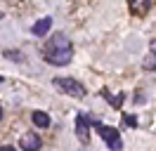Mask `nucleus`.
Masks as SVG:
<instances>
[{
	"label": "nucleus",
	"mask_w": 156,
	"mask_h": 151,
	"mask_svg": "<svg viewBox=\"0 0 156 151\" xmlns=\"http://www.w3.org/2000/svg\"><path fill=\"white\" fill-rule=\"evenodd\" d=\"M128 2H130L133 14H137V17H144L149 12V7H151V0H128Z\"/></svg>",
	"instance_id": "nucleus-6"
},
{
	"label": "nucleus",
	"mask_w": 156,
	"mask_h": 151,
	"mask_svg": "<svg viewBox=\"0 0 156 151\" xmlns=\"http://www.w3.org/2000/svg\"><path fill=\"white\" fill-rule=\"evenodd\" d=\"M90 125H95V128H97V135L107 142V146H109L111 151H121V149H123V139H121V135H118L116 128L102 125L97 118H90Z\"/></svg>",
	"instance_id": "nucleus-2"
},
{
	"label": "nucleus",
	"mask_w": 156,
	"mask_h": 151,
	"mask_svg": "<svg viewBox=\"0 0 156 151\" xmlns=\"http://www.w3.org/2000/svg\"><path fill=\"white\" fill-rule=\"evenodd\" d=\"M5 54L10 57V59H17V61H19V59H24V54H21V52H14V50H7Z\"/></svg>",
	"instance_id": "nucleus-12"
},
{
	"label": "nucleus",
	"mask_w": 156,
	"mask_h": 151,
	"mask_svg": "<svg viewBox=\"0 0 156 151\" xmlns=\"http://www.w3.org/2000/svg\"><path fill=\"white\" fill-rule=\"evenodd\" d=\"M0 121H2V106H0Z\"/></svg>",
	"instance_id": "nucleus-14"
},
{
	"label": "nucleus",
	"mask_w": 156,
	"mask_h": 151,
	"mask_svg": "<svg viewBox=\"0 0 156 151\" xmlns=\"http://www.w3.org/2000/svg\"><path fill=\"white\" fill-rule=\"evenodd\" d=\"M40 135L38 132H24L21 135V139H19V146L21 151H40Z\"/></svg>",
	"instance_id": "nucleus-5"
},
{
	"label": "nucleus",
	"mask_w": 156,
	"mask_h": 151,
	"mask_svg": "<svg viewBox=\"0 0 156 151\" xmlns=\"http://www.w3.org/2000/svg\"><path fill=\"white\" fill-rule=\"evenodd\" d=\"M76 135L80 139V144L90 142V116L88 113H78L76 116Z\"/></svg>",
	"instance_id": "nucleus-4"
},
{
	"label": "nucleus",
	"mask_w": 156,
	"mask_h": 151,
	"mask_svg": "<svg viewBox=\"0 0 156 151\" xmlns=\"http://www.w3.org/2000/svg\"><path fill=\"white\" fill-rule=\"evenodd\" d=\"M0 151H17L14 146H0Z\"/></svg>",
	"instance_id": "nucleus-13"
},
{
	"label": "nucleus",
	"mask_w": 156,
	"mask_h": 151,
	"mask_svg": "<svg viewBox=\"0 0 156 151\" xmlns=\"http://www.w3.org/2000/svg\"><path fill=\"white\" fill-rule=\"evenodd\" d=\"M50 28H52V19L50 17H45V19H40V21H36V24H33V26H31V33H33V36H45V33H48Z\"/></svg>",
	"instance_id": "nucleus-7"
},
{
	"label": "nucleus",
	"mask_w": 156,
	"mask_h": 151,
	"mask_svg": "<svg viewBox=\"0 0 156 151\" xmlns=\"http://www.w3.org/2000/svg\"><path fill=\"white\" fill-rule=\"evenodd\" d=\"M31 118H33V125H36V128H50V123H52L45 111H33Z\"/></svg>",
	"instance_id": "nucleus-9"
},
{
	"label": "nucleus",
	"mask_w": 156,
	"mask_h": 151,
	"mask_svg": "<svg viewBox=\"0 0 156 151\" xmlns=\"http://www.w3.org/2000/svg\"><path fill=\"white\" fill-rule=\"evenodd\" d=\"M0 83H2V76H0Z\"/></svg>",
	"instance_id": "nucleus-15"
},
{
	"label": "nucleus",
	"mask_w": 156,
	"mask_h": 151,
	"mask_svg": "<svg viewBox=\"0 0 156 151\" xmlns=\"http://www.w3.org/2000/svg\"><path fill=\"white\" fill-rule=\"evenodd\" d=\"M102 97H104V99H107V102L111 104V106H114V109H121V106H123V99H126V97H123V94H116V97H114V94L109 92L107 87H104V90H102Z\"/></svg>",
	"instance_id": "nucleus-10"
},
{
	"label": "nucleus",
	"mask_w": 156,
	"mask_h": 151,
	"mask_svg": "<svg viewBox=\"0 0 156 151\" xmlns=\"http://www.w3.org/2000/svg\"><path fill=\"white\" fill-rule=\"evenodd\" d=\"M52 85L57 87V90H62L64 94H69V97H85V85L78 83L76 78H55L52 80Z\"/></svg>",
	"instance_id": "nucleus-3"
},
{
	"label": "nucleus",
	"mask_w": 156,
	"mask_h": 151,
	"mask_svg": "<svg viewBox=\"0 0 156 151\" xmlns=\"http://www.w3.org/2000/svg\"><path fill=\"white\" fill-rule=\"evenodd\" d=\"M43 57H45V61L52 64V66H66V64H71V59H73V45H71V40H69L64 33H57V36H52L48 43H45Z\"/></svg>",
	"instance_id": "nucleus-1"
},
{
	"label": "nucleus",
	"mask_w": 156,
	"mask_h": 151,
	"mask_svg": "<svg viewBox=\"0 0 156 151\" xmlns=\"http://www.w3.org/2000/svg\"><path fill=\"white\" fill-rule=\"evenodd\" d=\"M123 123H126V125H130V128H137V116L126 113V116H123Z\"/></svg>",
	"instance_id": "nucleus-11"
},
{
	"label": "nucleus",
	"mask_w": 156,
	"mask_h": 151,
	"mask_svg": "<svg viewBox=\"0 0 156 151\" xmlns=\"http://www.w3.org/2000/svg\"><path fill=\"white\" fill-rule=\"evenodd\" d=\"M0 17H2V14H0Z\"/></svg>",
	"instance_id": "nucleus-16"
},
{
	"label": "nucleus",
	"mask_w": 156,
	"mask_h": 151,
	"mask_svg": "<svg viewBox=\"0 0 156 151\" xmlns=\"http://www.w3.org/2000/svg\"><path fill=\"white\" fill-rule=\"evenodd\" d=\"M142 68L144 71H156V40H151V45H149V54L142 61Z\"/></svg>",
	"instance_id": "nucleus-8"
}]
</instances>
